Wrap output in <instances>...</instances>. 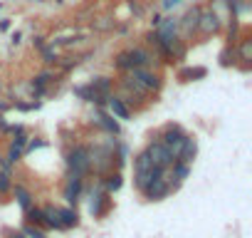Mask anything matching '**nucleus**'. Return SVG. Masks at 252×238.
<instances>
[{
    "label": "nucleus",
    "mask_w": 252,
    "mask_h": 238,
    "mask_svg": "<svg viewBox=\"0 0 252 238\" xmlns=\"http://www.w3.org/2000/svg\"><path fill=\"white\" fill-rule=\"evenodd\" d=\"M57 218H60V228L62 231L79 226V213H77L74 206H57Z\"/></svg>",
    "instance_id": "nucleus-15"
},
{
    "label": "nucleus",
    "mask_w": 252,
    "mask_h": 238,
    "mask_svg": "<svg viewBox=\"0 0 252 238\" xmlns=\"http://www.w3.org/2000/svg\"><path fill=\"white\" fill-rule=\"evenodd\" d=\"M220 65H222V67L237 65V52H235V45H230V42H227V47L220 52Z\"/></svg>",
    "instance_id": "nucleus-23"
},
{
    "label": "nucleus",
    "mask_w": 252,
    "mask_h": 238,
    "mask_svg": "<svg viewBox=\"0 0 252 238\" xmlns=\"http://www.w3.org/2000/svg\"><path fill=\"white\" fill-rule=\"evenodd\" d=\"M99 184H101V189H104L106 194H116V191L121 189V184H124V176H121V171L116 169V171L104 174V176L99 179Z\"/></svg>",
    "instance_id": "nucleus-18"
},
{
    "label": "nucleus",
    "mask_w": 252,
    "mask_h": 238,
    "mask_svg": "<svg viewBox=\"0 0 252 238\" xmlns=\"http://www.w3.org/2000/svg\"><path fill=\"white\" fill-rule=\"evenodd\" d=\"M96 124L106 132V134H111V137H121V127H119V122L106 112V109H96Z\"/></svg>",
    "instance_id": "nucleus-14"
},
{
    "label": "nucleus",
    "mask_w": 252,
    "mask_h": 238,
    "mask_svg": "<svg viewBox=\"0 0 252 238\" xmlns=\"http://www.w3.org/2000/svg\"><path fill=\"white\" fill-rule=\"evenodd\" d=\"M200 10H203V5H193V8H188L186 10V15L183 18H178V33H183V35H195V25H198V15H200Z\"/></svg>",
    "instance_id": "nucleus-13"
},
{
    "label": "nucleus",
    "mask_w": 252,
    "mask_h": 238,
    "mask_svg": "<svg viewBox=\"0 0 252 238\" xmlns=\"http://www.w3.org/2000/svg\"><path fill=\"white\" fill-rule=\"evenodd\" d=\"M144 152H146V157H149V161H151V166H156V169H168L176 159H173V154L158 142V139H151L146 147H144Z\"/></svg>",
    "instance_id": "nucleus-8"
},
{
    "label": "nucleus",
    "mask_w": 252,
    "mask_h": 238,
    "mask_svg": "<svg viewBox=\"0 0 252 238\" xmlns=\"http://www.w3.org/2000/svg\"><path fill=\"white\" fill-rule=\"evenodd\" d=\"M114 142L116 139H109L106 144H94V147H87L89 149V171H94L99 179L109 171H114Z\"/></svg>",
    "instance_id": "nucleus-2"
},
{
    "label": "nucleus",
    "mask_w": 252,
    "mask_h": 238,
    "mask_svg": "<svg viewBox=\"0 0 252 238\" xmlns=\"http://www.w3.org/2000/svg\"><path fill=\"white\" fill-rule=\"evenodd\" d=\"M10 25H13V20H10V18H3V20H0V33L10 30Z\"/></svg>",
    "instance_id": "nucleus-29"
},
{
    "label": "nucleus",
    "mask_w": 252,
    "mask_h": 238,
    "mask_svg": "<svg viewBox=\"0 0 252 238\" xmlns=\"http://www.w3.org/2000/svg\"><path fill=\"white\" fill-rule=\"evenodd\" d=\"M195 157H198V142H195V137H190V134H188V139H186V144L181 147V152H178L176 161H183V164H190V166H193Z\"/></svg>",
    "instance_id": "nucleus-17"
},
{
    "label": "nucleus",
    "mask_w": 252,
    "mask_h": 238,
    "mask_svg": "<svg viewBox=\"0 0 252 238\" xmlns=\"http://www.w3.org/2000/svg\"><path fill=\"white\" fill-rule=\"evenodd\" d=\"M171 154H173V159L178 157V152H181V147L186 144V139H188V132L181 127V124H173V122H168V124H163L161 127V132H158V137H156Z\"/></svg>",
    "instance_id": "nucleus-4"
},
{
    "label": "nucleus",
    "mask_w": 252,
    "mask_h": 238,
    "mask_svg": "<svg viewBox=\"0 0 252 238\" xmlns=\"http://www.w3.org/2000/svg\"><path fill=\"white\" fill-rule=\"evenodd\" d=\"M10 191H13V196H15V201L20 203V208H23V211H28V208H32V206H35L32 194H30L23 184H13V189H10Z\"/></svg>",
    "instance_id": "nucleus-19"
},
{
    "label": "nucleus",
    "mask_w": 252,
    "mask_h": 238,
    "mask_svg": "<svg viewBox=\"0 0 252 238\" xmlns=\"http://www.w3.org/2000/svg\"><path fill=\"white\" fill-rule=\"evenodd\" d=\"M89 87H92L99 97H104V99H106V97L114 92V87H116V84H114V79H111V77H94V79L89 82Z\"/></svg>",
    "instance_id": "nucleus-20"
},
{
    "label": "nucleus",
    "mask_w": 252,
    "mask_h": 238,
    "mask_svg": "<svg viewBox=\"0 0 252 238\" xmlns=\"http://www.w3.org/2000/svg\"><path fill=\"white\" fill-rule=\"evenodd\" d=\"M106 109H109V114H111L114 119H119V122H131V119H134L131 107L126 104L116 92H111V94L106 97Z\"/></svg>",
    "instance_id": "nucleus-11"
},
{
    "label": "nucleus",
    "mask_w": 252,
    "mask_h": 238,
    "mask_svg": "<svg viewBox=\"0 0 252 238\" xmlns=\"http://www.w3.org/2000/svg\"><path fill=\"white\" fill-rule=\"evenodd\" d=\"M8 238H23V233H20V231H13V233H10Z\"/></svg>",
    "instance_id": "nucleus-31"
},
{
    "label": "nucleus",
    "mask_w": 252,
    "mask_h": 238,
    "mask_svg": "<svg viewBox=\"0 0 252 238\" xmlns=\"http://www.w3.org/2000/svg\"><path fill=\"white\" fill-rule=\"evenodd\" d=\"M20 233H23V238H47L42 228H37V226H30V223H28V226H25Z\"/></svg>",
    "instance_id": "nucleus-26"
},
{
    "label": "nucleus",
    "mask_w": 252,
    "mask_h": 238,
    "mask_svg": "<svg viewBox=\"0 0 252 238\" xmlns=\"http://www.w3.org/2000/svg\"><path fill=\"white\" fill-rule=\"evenodd\" d=\"M114 28H116V20L109 18V15H101V18H94V20H92V30H94V33H109V30H114Z\"/></svg>",
    "instance_id": "nucleus-21"
},
{
    "label": "nucleus",
    "mask_w": 252,
    "mask_h": 238,
    "mask_svg": "<svg viewBox=\"0 0 252 238\" xmlns=\"http://www.w3.org/2000/svg\"><path fill=\"white\" fill-rule=\"evenodd\" d=\"M109 208H111V194H106V191L101 189V184H96V189L92 191L89 213H92L94 218H101V216L109 213Z\"/></svg>",
    "instance_id": "nucleus-10"
},
{
    "label": "nucleus",
    "mask_w": 252,
    "mask_h": 238,
    "mask_svg": "<svg viewBox=\"0 0 252 238\" xmlns=\"http://www.w3.org/2000/svg\"><path fill=\"white\" fill-rule=\"evenodd\" d=\"M82 186H84V179H79V176H74V174H67V179H64V191H62L67 206H77V201H79V196H82Z\"/></svg>",
    "instance_id": "nucleus-12"
},
{
    "label": "nucleus",
    "mask_w": 252,
    "mask_h": 238,
    "mask_svg": "<svg viewBox=\"0 0 252 238\" xmlns=\"http://www.w3.org/2000/svg\"><path fill=\"white\" fill-rule=\"evenodd\" d=\"M64 164H67L69 174H74V176L84 179V176L89 174V149H87L84 144H74V147L67 152Z\"/></svg>",
    "instance_id": "nucleus-6"
},
{
    "label": "nucleus",
    "mask_w": 252,
    "mask_h": 238,
    "mask_svg": "<svg viewBox=\"0 0 252 238\" xmlns=\"http://www.w3.org/2000/svg\"><path fill=\"white\" fill-rule=\"evenodd\" d=\"M225 30L222 20L210 10V8H203L200 15H198V25H195V35L200 38H213V35H220Z\"/></svg>",
    "instance_id": "nucleus-7"
},
{
    "label": "nucleus",
    "mask_w": 252,
    "mask_h": 238,
    "mask_svg": "<svg viewBox=\"0 0 252 238\" xmlns=\"http://www.w3.org/2000/svg\"><path fill=\"white\" fill-rule=\"evenodd\" d=\"M124 75H129L131 79H136L149 94H158L161 87H163V75L156 72L154 67H136V70H129Z\"/></svg>",
    "instance_id": "nucleus-5"
},
{
    "label": "nucleus",
    "mask_w": 252,
    "mask_h": 238,
    "mask_svg": "<svg viewBox=\"0 0 252 238\" xmlns=\"http://www.w3.org/2000/svg\"><path fill=\"white\" fill-rule=\"evenodd\" d=\"M163 176H166V171L151 166V161H149V157H146L144 149L134 157V189H136V191H144L151 181H158V179H163Z\"/></svg>",
    "instance_id": "nucleus-3"
},
{
    "label": "nucleus",
    "mask_w": 252,
    "mask_h": 238,
    "mask_svg": "<svg viewBox=\"0 0 252 238\" xmlns=\"http://www.w3.org/2000/svg\"><path fill=\"white\" fill-rule=\"evenodd\" d=\"M40 55H42V60H45L47 65H57V60H60V55L55 52V45H45V47H40Z\"/></svg>",
    "instance_id": "nucleus-25"
},
{
    "label": "nucleus",
    "mask_w": 252,
    "mask_h": 238,
    "mask_svg": "<svg viewBox=\"0 0 252 238\" xmlns=\"http://www.w3.org/2000/svg\"><path fill=\"white\" fill-rule=\"evenodd\" d=\"M156 60L158 57L149 47H126V50L116 52L114 67L119 72H129V70H136V67H154Z\"/></svg>",
    "instance_id": "nucleus-1"
},
{
    "label": "nucleus",
    "mask_w": 252,
    "mask_h": 238,
    "mask_svg": "<svg viewBox=\"0 0 252 238\" xmlns=\"http://www.w3.org/2000/svg\"><path fill=\"white\" fill-rule=\"evenodd\" d=\"M176 189H178V186H176L168 176H163V179H158V181H151V184L141 191V196H144L146 201H163V198H168Z\"/></svg>",
    "instance_id": "nucleus-9"
},
{
    "label": "nucleus",
    "mask_w": 252,
    "mask_h": 238,
    "mask_svg": "<svg viewBox=\"0 0 252 238\" xmlns=\"http://www.w3.org/2000/svg\"><path fill=\"white\" fill-rule=\"evenodd\" d=\"M10 42H13V45H20V42H23V30H15V33L10 35Z\"/></svg>",
    "instance_id": "nucleus-27"
},
{
    "label": "nucleus",
    "mask_w": 252,
    "mask_h": 238,
    "mask_svg": "<svg viewBox=\"0 0 252 238\" xmlns=\"http://www.w3.org/2000/svg\"><path fill=\"white\" fill-rule=\"evenodd\" d=\"M35 3H45V0H35Z\"/></svg>",
    "instance_id": "nucleus-32"
},
{
    "label": "nucleus",
    "mask_w": 252,
    "mask_h": 238,
    "mask_svg": "<svg viewBox=\"0 0 252 238\" xmlns=\"http://www.w3.org/2000/svg\"><path fill=\"white\" fill-rule=\"evenodd\" d=\"M205 75H208L205 67H190V70H183L181 72V79L183 82H195V79H203Z\"/></svg>",
    "instance_id": "nucleus-24"
},
{
    "label": "nucleus",
    "mask_w": 252,
    "mask_h": 238,
    "mask_svg": "<svg viewBox=\"0 0 252 238\" xmlns=\"http://www.w3.org/2000/svg\"><path fill=\"white\" fill-rule=\"evenodd\" d=\"M32 45H35L37 50H40V47H45V38H35V40H32Z\"/></svg>",
    "instance_id": "nucleus-30"
},
{
    "label": "nucleus",
    "mask_w": 252,
    "mask_h": 238,
    "mask_svg": "<svg viewBox=\"0 0 252 238\" xmlns=\"http://www.w3.org/2000/svg\"><path fill=\"white\" fill-rule=\"evenodd\" d=\"M161 20H163V15H161V13H156V15L151 18V30H156V28L161 25Z\"/></svg>",
    "instance_id": "nucleus-28"
},
{
    "label": "nucleus",
    "mask_w": 252,
    "mask_h": 238,
    "mask_svg": "<svg viewBox=\"0 0 252 238\" xmlns=\"http://www.w3.org/2000/svg\"><path fill=\"white\" fill-rule=\"evenodd\" d=\"M235 52H237V60L245 65V70H250V62H252V35H242L240 42L235 45Z\"/></svg>",
    "instance_id": "nucleus-16"
},
{
    "label": "nucleus",
    "mask_w": 252,
    "mask_h": 238,
    "mask_svg": "<svg viewBox=\"0 0 252 238\" xmlns=\"http://www.w3.org/2000/svg\"><path fill=\"white\" fill-rule=\"evenodd\" d=\"M15 179H13V171H5V169H0V196H8L10 189H13Z\"/></svg>",
    "instance_id": "nucleus-22"
}]
</instances>
